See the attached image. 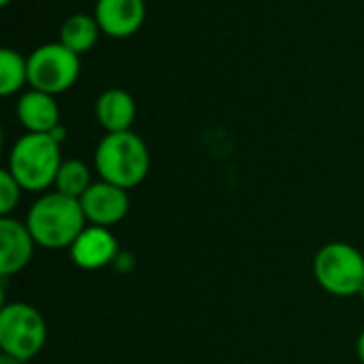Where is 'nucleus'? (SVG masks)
<instances>
[{
	"label": "nucleus",
	"instance_id": "obj_1",
	"mask_svg": "<svg viewBox=\"0 0 364 364\" xmlns=\"http://www.w3.org/2000/svg\"><path fill=\"white\" fill-rule=\"evenodd\" d=\"M85 213L79 198L62 192L43 194L28 211L26 226L32 232L36 245L45 250H70L77 237L85 228Z\"/></svg>",
	"mask_w": 364,
	"mask_h": 364
},
{
	"label": "nucleus",
	"instance_id": "obj_2",
	"mask_svg": "<svg viewBox=\"0 0 364 364\" xmlns=\"http://www.w3.org/2000/svg\"><path fill=\"white\" fill-rule=\"evenodd\" d=\"M149 149L145 141L128 132H107L94 151V166L102 181L124 190L136 188L149 173Z\"/></svg>",
	"mask_w": 364,
	"mask_h": 364
},
{
	"label": "nucleus",
	"instance_id": "obj_3",
	"mask_svg": "<svg viewBox=\"0 0 364 364\" xmlns=\"http://www.w3.org/2000/svg\"><path fill=\"white\" fill-rule=\"evenodd\" d=\"M62 162L60 143H55L49 134L28 132L11 147L6 171L23 190L43 192L55 183Z\"/></svg>",
	"mask_w": 364,
	"mask_h": 364
},
{
	"label": "nucleus",
	"instance_id": "obj_4",
	"mask_svg": "<svg viewBox=\"0 0 364 364\" xmlns=\"http://www.w3.org/2000/svg\"><path fill=\"white\" fill-rule=\"evenodd\" d=\"M47 341V326L36 307L9 303L0 309V348L6 358L28 363Z\"/></svg>",
	"mask_w": 364,
	"mask_h": 364
},
{
	"label": "nucleus",
	"instance_id": "obj_5",
	"mask_svg": "<svg viewBox=\"0 0 364 364\" xmlns=\"http://www.w3.org/2000/svg\"><path fill=\"white\" fill-rule=\"evenodd\" d=\"M316 282L335 296H354L364 286V256L350 243H328L314 258Z\"/></svg>",
	"mask_w": 364,
	"mask_h": 364
},
{
	"label": "nucleus",
	"instance_id": "obj_6",
	"mask_svg": "<svg viewBox=\"0 0 364 364\" xmlns=\"http://www.w3.org/2000/svg\"><path fill=\"white\" fill-rule=\"evenodd\" d=\"M81 73L79 53L58 43H45L28 55V77L32 90L51 96L70 90Z\"/></svg>",
	"mask_w": 364,
	"mask_h": 364
},
{
	"label": "nucleus",
	"instance_id": "obj_7",
	"mask_svg": "<svg viewBox=\"0 0 364 364\" xmlns=\"http://www.w3.org/2000/svg\"><path fill=\"white\" fill-rule=\"evenodd\" d=\"M85 220L92 226H113L119 224L130 211L128 190L113 186L109 181H96L87 188V192L79 198Z\"/></svg>",
	"mask_w": 364,
	"mask_h": 364
},
{
	"label": "nucleus",
	"instance_id": "obj_8",
	"mask_svg": "<svg viewBox=\"0 0 364 364\" xmlns=\"http://www.w3.org/2000/svg\"><path fill=\"white\" fill-rule=\"evenodd\" d=\"M119 256V245L115 235L105 226H85L77 241L70 245L73 262L83 271H98Z\"/></svg>",
	"mask_w": 364,
	"mask_h": 364
},
{
	"label": "nucleus",
	"instance_id": "obj_9",
	"mask_svg": "<svg viewBox=\"0 0 364 364\" xmlns=\"http://www.w3.org/2000/svg\"><path fill=\"white\" fill-rule=\"evenodd\" d=\"M145 0H96L94 17L102 34L111 38H128L136 34L145 21Z\"/></svg>",
	"mask_w": 364,
	"mask_h": 364
},
{
	"label": "nucleus",
	"instance_id": "obj_10",
	"mask_svg": "<svg viewBox=\"0 0 364 364\" xmlns=\"http://www.w3.org/2000/svg\"><path fill=\"white\" fill-rule=\"evenodd\" d=\"M0 275L9 277L23 271L34 254V237L28 230L26 222L13 220L9 215L0 218Z\"/></svg>",
	"mask_w": 364,
	"mask_h": 364
},
{
	"label": "nucleus",
	"instance_id": "obj_11",
	"mask_svg": "<svg viewBox=\"0 0 364 364\" xmlns=\"http://www.w3.org/2000/svg\"><path fill=\"white\" fill-rule=\"evenodd\" d=\"M17 119L28 132L47 134L60 124V107L55 96L38 90H30L17 100Z\"/></svg>",
	"mask_w": 364,
	"mask_h": 364
},
{
	"label": "nucleus",
	"instance_id": "obj_12",
	"mask_svg": "<svg viewBox=\"0 0 364 364\" xmlns=\"http://www.w3.org/2000/svg\"><path fill=\"white\" fill-rule=\"evenodd\" d=\"M94 113L107 132H128L136 119V102L126 90L111 87L96 98Z\"/></svg>",
	"mask_w": 364,
	"mask_h": 364
},
{
	"label": "nucleus",
	"instance_id": "obj_13",
	"mask_svg": "<svg viewBox=\"0 0 364 364\" xmlns=\"http://www.w3.org/2000/svg\"><path fill=\"white\" fill-rule=\"evenodd\" d=\"M102 34L98 21L94 15H85V13H75L70 15L62 28H60V43L64 47H68L75 53H87L90 49H94V45L98 43V36Z\"/></svg>",
	"mask_w": 364,
	"mask_h": 364
},
{
	"label": "nucleus",
	"instance_id": "obj_14",
	"mask_svg": "<svg viewBox=\"0 0 364 364\" xmlns=\"http://www.w3.org/2000/svg\"><path fill=\"white\" fill-rule=\"evenodd\" d=\"M26 83H30L28 58H23L19 51H15L11 47H4L0 51V94L13 96Z\"/></svg>",
	"mask_w": 364,
	"mask_h": 364
},
{
	"label": "nucleus",
	"instance_id": "obj_15",
	"mask_svg": "<svg viewBox=\"0 0 364 364\" xmlns=\"http://www.w3.org/2000/svg\"><path fill=\"white\" fill-rule=\"evenodd\" d=\"M53 186H55L58 192H62L66 196L81 198L87 192V188L92 186L90 166L83 160H77V158L64 160L60 171H58V177H55Z\"/></svg>",
	"mask_w": 364,
	"mask_h": 364
},
{
	"label": "nucleus",
	"instance_id": "obj_16",
	"mask_svg": "<svg viewBox=\"0 0 364 364\" xmlns=\"http://www.w3.org/2000/svg\"><path fill=\"white\" fill-rule=\"evenodd\" d=\"M21 190L23 188L17 183V179L6 168H2L0 171V213H2V218L9 215L19 205Z\"/></svg>",
	"mask_w": 364,
	"mask_h": 364
},
{
	"label": "nucleus",
	"instance_id": "obj_17",
	"mask_svg": "<svg viewBox=\"0 0 364 364\" xmlns=\"http://www.w3.org/2000/svg\"><path fill=\"white\" fill-rule=\"evenodd\" d=\"M47 134H49L55 143H60V145H62V143H64V139H66V128H64L62 124H58V126H55L51 132H47Z\"/></svg>",
	"mask_w": 364,
	"mask_h": 364
},
{
	"label": "nucleus",
	"instance_id": "obj_18",
	"mask_svg": "<svg viewBox=\"0 0 364 364\" xmlns=\"http://www.w3.org/2000/svg\"><path fill=\"white\" fill-rule=\"evenodd\" d=\"M356 352H358V360H360V364H364V331L360 333V337H358V346H356Z\"/></svg>",
	"mask_w": 364,
	"mask_h": 364
},
{
	"label": "nucleus",
	"instance_id": "obj_19",
	"mask_svg": "<svg viewBox=\"0 0 364 364\" xmlns=\"http://www.w3.org/2000/svg\"><path fill=\"white\" fill-rule=\"evenodd\" d=\"M9 2H11V0H0V4H2V6H6Z\"/></svg>",
	"mask_w": 364,
	"mask_h": 364
},
{
	"label": "nucleus",
	"instance_id": "obj_20",
	"mask_svg": "<svg viewBox=\"0 0 364 364\" xmlns=\"http://www.w3.org/2000/svg\"><path fill=\"white\" fill-rule=\"evenodd\" d=\"M358 296H360V299H363V301H364V286H363V290L358 292Z\"/></svg>",
	"mask_w": 364,
	"mask_h": 364
}]
</instances>
